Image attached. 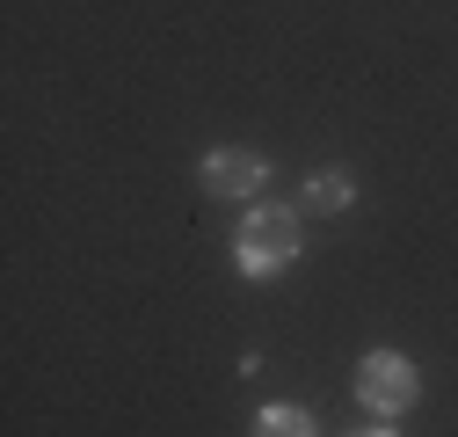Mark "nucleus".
<instances>
[{
    "label": "nucleus",
    "mask_w": 458,
    "mask_h": 437,
    "mask_svg": "<svg viewBox=\"0 0 458 437\" xmlns=\"http://www.w3.org/2000/svg\"><path fill=\"white\" fill-rule=\"evenodd\" d=\"M248 437H320V423H313L299 401H262L255 423H248Z\"/></svg>",
    "instance_id": "obj_4"
},
{
    "label": "nucleus",
    "mask_w": 458,
    "mask_h": 437,
    "mask_svg": "<svg viewBox=\"0 0 458 437\" xmlns=\"http://www.w3.org/2000/svg\"><path fill=\"white\" fill-rule=\"evenodd\" d=\"M306 211H350L357 204V183L342 176V168H320V176H306V197H299Z\"/></svg>",
    "instance_id": "obj_5"
},
{
    "label": "nucleus",
    "mask_w": 458,
    "mask_h": 437,
    "mask_svg": "<svg viewBox=\"0 0 458 437\" xmlns=\"http://www.w3.org/2000/svg\"><path fill=\"white\" fill-rule=\"evenodd\" d=\"M299 255H306V211H292V204H255L233 227V270L255 285L284 278Z\"/></svg>",
    "instance_id": "obj_1"
},
{
    "label": "nucleus",
    "mask_w": 458,
    "mask_h": 437,
    "mask_svg": "<svg viewBox=\"0 0 458 437\" xmlns=\"http://www.w3.org/2000/svg\"><path fill=\"white\" fill-rule=\"evenodd\" d=\"M350 437H400L393 423H364V430H350Z\"/></svg>",
    "instance_id": "obj_6"
},
{
    "label": "nucleus",
    "mask_w": 458,
    "mask_h": 437,
    "mask_svg": "<svg viewBox=\"0 0 458 437\" xmlns=\"http://www.w3.org/2000/svg\"><path fill=\"white\" fill-rule=\"evenodd\" d=\"M197 183H204V197H218V204H248V197H262V183H269V160H262L255 146H211L204 168H197Z\"/></svg>",
    "instance_id": "obj_3"
},
{
    "label": "nucleus",
    "mask_w": 458,
    "mask_h": 437,
    "mask_svg": "<svg viewBox=\"0 0 458 437\" xmlns=\"http://www.w3.org/2000/svg\"><path fill=\"white\" fill-rule=\"evenodd\" d=\"M350 394H357V408L371 423H400V416L422 401V372H415V357H400V350H364Z\"/></svg>",
    "instance_id": "obj_2"
}]
</instances>
